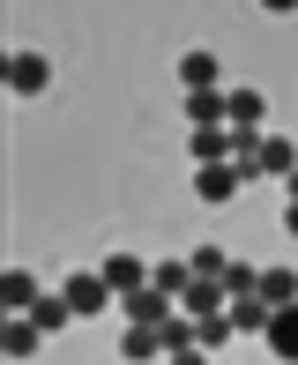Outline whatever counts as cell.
Here are the masks:
<instances>
[{
    "label": "cell",
    "instance_id": "3",
    "mask_svg": "<svg viewBox=\"0 0 298 365\" xmlns=\"http://www.w3.org/2000/svg\"><path fill=\"white\" fill-rule=\"evenodd\" d=\"M97 276L112 284V298H127V291H142V284H149V261H142V254H127V246H112V254L97 261Z\"/></svg>",
    "mask_w": 298,
    "mask_h": 365
},
{
    "label": "cell",
    "instance_id": "24",
    "mask_svg": "<svg viewBox=\"0 0 298 365\" xmlns=\"http://www.w3.org/2000/svg\"><path fill=\"white\" fill-rule=\"evenodd\" d=\"M261 15H298V0H254Z\"/></svg>",
    "mask_w": 298,
    "mask_h": 365
},
{
    "label": "cell",
    "instance_id": "7",
    "mask_svg": "<svg viewBox=\"0 0 298 365\" xmlns=\"http://www.w3.org/2000/svg\"><path fill=\"white\" fill-rule=\"evenodd\" d=\"M231 328H239V336H269V321H276V306H269V298H261V291H246V298H231Z\"/></svg>",
    "mask_w": 298,
    "mask_h": 365
},
{
    "label": "cell",
    "instance_id": "5",
    "mask_svg": "<svg viewBox=\"0 0 298 365\" xmlns=\"http://www.w3.org/2000/svg\"><path fill=\"white\" fill-rule=\"evenodd\" d=\"M45 82H53V60H45V53H15L8 60V90L15 97H38Z\"/></svg>",
    "mask_w": 298,
    "mask_h": 365
},
{
    "label": "cell",
    "instance_id": "10",
    "mask_svg": "<svg viewBox=\"0 0 298 365\" xmlns=\"http://www.w3.org/2000/svg\"><path fill=\"white\" fill-rule=\"evenodd\" d=\"M224 306H231V291L217 284V276H194L187 298H179V313H194V321H209V313H224Z\"/></svg>",
    "mask_w": 298,
    "mask_h": 365
},
{
    "label": "cell",
    "instance_id": "4",
    "mask_svg": "<svg viewBox=\"0 0 298 365\" xmlns=\"http://www.w3.org/2000/svg\"><path fill=\"white\" fill-rule=\"evenodd\" d=\"M120 313H127V328H164L179 306H172L157 284H142V291H127V298H120Z\"/></svg>",
    "mask_w": 298,
    "mask_h": 365
},
{
    "label": "cell",
    "instance_id": "11",
    "mask_svg": "<svg viewBox=\"0 0 298 365\" xmlns=\"http://www.w3.org/2000/svg\"><path fill=\"white\" fill-rule=\"evenodd\" d=\"M38 276H30V269H8V276H0V313H30V306H38Z\"/></svg>",
    "mask_w": 298,
    "mask_h": 365
},
{
    "label": "cell",
    "instance_id": "20",
    "mask_svg": "<svg viewBox=\"0 0 298 365\" xmlns=\"http://www.w3.org/2000/svg\"><path fill=\"white\" fill-rule=\"evenodd\" d=\"M231 336H239V328H231V313H209V321H194V343H202V351H224Z\"/></svg>",
    "mask_w": 298,
    "mask_h": 365
},
{
    "label": "cell",
    "instance_id": "2",
    "mask_svg": "<svg viewBox=\"0 0 298 365\" xmlns=\"http://www.w3.org/2000/svg\"><path fill=\"white\" fill-rule=\"evenodd\" d=\"M239 187H246V172L231 157H217V164H194V194H202L209 209H224V202H239Z\"/></svg>",
    "mask_w": 298,
    "mask_h": 365
},
{
    "label": "cell",
    "instance_id": "17",
    "mask_svg": "<svg viewBox=\"0 0 298 365\" xmlns=\"http://www.w3.org/2000/svg\"><path fill=\"white\" fill-rule=\"evenodd\" d=\"M120 358H127V365L164 358V336H157V328H127V336H120Z\"/></svg>",
    "mask_w": 298,
    "mask_h": 365
},
{
    "label": "cell",
    "instance_id": "14",
    "mask_svg": "<svg viewBox=\"0 0 298 365\" xmlns=\"http://www.w3.org/2000/svg\"><path fill=\"white\" fill-rule=\"evenodd\" d=\"M149 284H157V291H164V298H172V306H179V298H187V284H194V261H187V254L157 261V269H149Z\"/></svg>",
    "mask_w": 298,
    "mask_h": 365
},
{
    "label": "cell",
    "instance_id": "19",
    "mask_svg": "<svg viewBox=\"0 0 298 365\" xmlns=\"http://www.w3.org/2000/svg\"><path fill=\"white\" fill-rule=\"evenodd\" d=\"M30 321H38V328H45V336H60V328H68V321H75V306H68V298H60V291H53V298H38V306H30Z\"/></svg>",
    "mask_w": 298,
    "mask_h": 365
},
{
    "label": "cell",
    "instance_id": "25",
    "mask_svg": "<svg viewBox=\"0 0 298 365\" xmlns=\"http://www.w3.org/2000/svg\"><path fill=\"white\" fill-rule=\"evenodd\" d=\"M284 231H291V239H298V194H291V202H284Z\"/></svg>",
    "mask_w": 298,
    "mask_h": 365
},
{
    "label": "cell",
    "instance_id": "23",
    "mask_svg": "<svg viewBox=\"0 0 298 365\" xmlns=\"http://www.w3.org/2000/svg\"><path fill=\"white\" fill-rule=\"evenodd\" d=\"M217 351H202V343H187V351H172V365H209Z\"/></svg>",
    "mask_w": 298,
    "mask_h": 365
},
{
    "label": "cell",
    "instance_id": "15",
    "mask_svg": "<svg viewBox=\"0 0 298 365\" xmlns=\"http://www.w3.org/2000/svg\"><path fill=\"white\" fill-rule=\"evenodd\" d=\"M187 157H194V164L231 157V127H187Z\"/></svg>",
    "mask_w": 298,
    "mask_h": 365
},
{
    "label": "cell",
    "instance_id": "18",
    "mask_svg": "<svg viewBox=\"0 0 298 365\" xmlns=\"http://www.w3.org/2000/svg\"><path fill=\"white\" fill-rule=\"evenodd\" d=\"M261 298L269 306H298V269H261Z\"/></svg>",
    "mask_w": 298,
    "mask_h": 365
},
{
    "label": "cell",
    "instance_id": "8",
    "mask_svg": "<svg viewBox=\"0 0 298 365\" xmlns=\"http://www.w3.org/2000/svg\"><path fill=\"white\" fill-rule=\"evenodd\" d=\"M38 343H45V328L30 321V313H0V351H8V358H30Z\"/></svg>",
    "mask_w": 298,
    "mask_h": 365
},
{
    "label": "cell",
    "instance_id": "16",
    "mask_svg": "<svg viewBox=\"0 0 298 365\" xmlns=\"http://www.w3.org/2000/svg\"><path fill=\"white\" fill-rule=\"evenodd\" d=\"M298 172V149L284 135H261V179H291Z\"/></svg>",
    "mask_w": 298,
    "mask_h": 365
},
{
    "label": "cell",
    "instance_id": "21",
    "mask_svg": "<svg viewBox=\"0 0 298 365\" xmlns=\"http://www.w3.org/2000/svg\"><path fill=\"white\" fill-rule=\"evenodd\" d=\"M187 261H194V276H217V284H224V269H231V254H224L217 239H202V246H194Z\"/></svg>",
    "mask_w": 298,
    "mask_h": 365
},
{
    "label": "cell",
    "instance_id": "9",
    "mask_svg": "<svg viewBox=\"0 0 298 365\" xmlns=\"http://www.w3.org/2000/svg\"><path fill=\"white\" fill-rule=\"evenodd\" d=\"M217 82H224V60L217 53H202V45L179 53V90H217Z\"/></svg>",
    "mask_w": 298,
    "mask_h": 365
},
{
    "label": "cell",
    "instance_id": "6",
    "mask_svg": "<svg viewBox=\"0 0 298 365\" xmlns=\"http://www.w3.org/2000/svg\"><path fill=\"white\" fill-rule=\"evenodd\" d=\"M179 112H187V127H231L224 90H187V97H179Z\"/></svg>",
    "mask_w": 298,
    "mask_h": 365
},
{
    "label": "cell",
    "instance_id": "1",
    "mask_svg": "<svg viewBox=\"0 0 298 365\" xmlns=\"http://www.w3.org/2000/svg\"><path fill=\"white\" fill-rule=\"evenodd\" d=\"M60 298H68L75 306V321H97V313H112L120 306V298H112V284L97 269H82V276H68V284H60Z\"/></svg>",
    "mask_w": 298,
    "mask_h": 365
},
{
    "label": "cell",
    "instance_id": "13",
    "mask_svg": "<svg viewBox=\"0 0 298 365\" xmlns=\"http://www.w3.org/2000/svg\"><path fill=\"white\" fill-rule=\"evenodd\" d=\"M224 105H231V127H261V120H269V97H261V90H246V82H231V90H224Z\"/></svg>",
    "mask_w": 298,
    "mask_h": 365
},
{
    "label": "cell",
    "instance_id": "22",
    "mask_svg": "<svg viewBox=\"0 0 298 365\" xmlns=\"http://www.w3.org/2000/svg\"><path fill=\"white\" fill-rule=\"evenodd\" d=\"M224 291H231V298L261 291V269H246V261H231V269H224Z\"/></svg>",
    "mask_w": 298,
    "mask_h": 365
},
{
    "label": "cell",
    "instance_id": "12",
    "mask_svg": "<svg viewBox=\"0 0 298 365\" xmlns=\"http://www.w3.org/2000/svg\"><path fill=\"white\" fill-rule=\"evenodd\" d=\"M261 343H269L284 365H298V306H276V321H269V336H261Z\"/></svg>",
    "mask_w": 298,
    "mask_h": 365
}]
</instances>
